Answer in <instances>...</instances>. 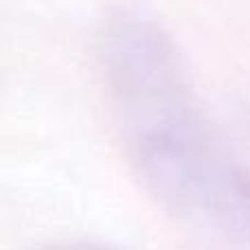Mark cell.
Returning a JSON list of instances; mask_svg holds the SVG:
<instances>
[{"label":"cell","instance_id":"cell-1","mask_svg":"<svg viewBox=\"0 0 250 250\" xmlns=\"http://www.w3.org/2000/svg\"><path fill=\"white\" fill-rule=\"evenodd\" d=\"M99 62L143 187L202 239L250 250V169L211 123L171 38L147 18L121 13L101 33Z\"/></svg>","mask_w":250,"mask_h":250},{"label":"cell","instance_id":"cell-2","mask_svg":"<svg viewBox=\"0 0 250 250\" xmlns=\"http://www.w3.org/2000/svg\"><path fill=\"white\" fill-rule=\"evenodd\" d=\"M40 250H117V248L104 246V244H92V242H57Z\"/></svg>","mask_w":250,"mask_h":250}]
</instances>
